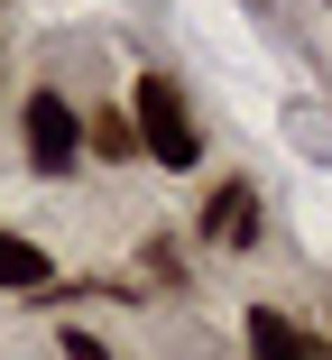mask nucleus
Here are the masks:
<instances>
[{
  "mask_svg": "<svg viewBox=\"0 0 332 360\" xmlns=\"http://www.w3.org/2000/svg\"><path fill=\"white\" fill-rule=\"evenodd\" d=\"M129 139L157 158V176H185L194 158H204V129H194L175 75H139V84H129Z\"/></svg>",
  "mask_w": 332,
  "mask_h": 360,
  "instance_id": "f257e3e1",
  "label": "nucleus"
},
{
  "mask_svg": "<svg viewBox=\"0 0 332 360\" xmlns=\"http://www.w3.org/2000/svg\"><path fill=\"white\" fill-rule=\"evenodd\" d=\"M19 139H28V167H37L46 185L74 176V167H84V111H74V93L37 84V93L19 102Z\"/></svg>",
  "mask_w": 332,
  "mask_h": 360,
  "instance_id": "f03ea898",
  "label": "nucleus"
},
{
  "mask_svg": "<svg viewBox=\"0 0 332 360\" xmlns=\"http://www.w3.org/2000/svg\"><path fill=\"white\" fill-rule=\"evenodd\" d=\"M194 231H204L213 250H258V185H249V176L213 185V194H204V222H194Z\"/></svg>",
  "mask_w": 332,
  "mask_h": 360,
  "instance_id": "7ed1b4c3",
  "label": "nucleus"
},
{
  "mask_svg": "<svg viewBox=\"0 0 332 360\" xmlns=\"http://www.w3.org/2000/svg\"><path fill=\"white\" fill-rule=\"evenodd\" d=\"M240 333H249V360H323V351H314V333H305L286 305H249V323H240Z\"/></svg>",
  "mask_w": 332,
  "mask_h": 360,
  "instance_id": "20e7f679",
  "label": "nucleus"
},
{
  "mask_svg": "<svg viewBox=\"0 0 332 360\" xmlns=\"http://www.w3.org/2000/svg\"><path fill=\"white\" fill-rule=\"evenodd\" d=\"M0 286H55V259L28 231H10V222H0Z\"/></svg>",
  "mask_w": 332,
  "mask_h": 360,
  "instance_id": "39448f33",
  "label": "nucleus"
},
{
  "mask_svg": "<svg viewBox=\"0 0 332 360\" xmlns=\"http://www.w3.org/2000/svg\"><path fill=\"white\" fill-rule=\"evenodd\" d=\"M84 139H93L111 167H120V158H139V139H129V120H120V111H84Z\"/></svg>",
  "mask_w": 332,
  "mask_h": 360,
  "instance_id": "423d86ee",
  "label": "nucleus"
},
{
  "mask_svg": "<svg viewBox=\"0 0 332 360\" xmlns=\"http://www.w3.org/2000/svg\"><path fill=\"white\" fill-rule=\"evenodd\" d=\"M65 360H111V342H93L84 323H65Z\"/></svg>",
  "mask_w": 332,
  "mask_h": 360,
  "instance_id": "0eeeda50",
  "label": "nucleus"
}]
</instances>
